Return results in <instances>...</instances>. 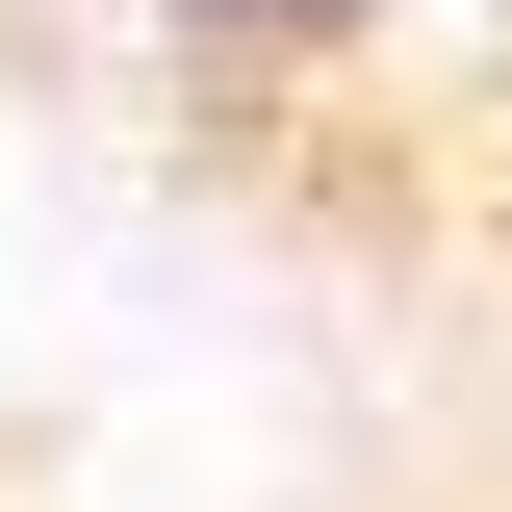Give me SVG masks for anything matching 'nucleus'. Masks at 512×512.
<instances>
[{
    "mask_svg": "<svg viewBox=\"0 0 512 512\" xmlns=\"http://www.w3.org/2000/svg\"><path fill=\"white\" fill-rule=\"evenodd\" d=\"M180 26H205V52H256V77H308V52H359L384 0H180Z\"/></svg>",
    "mask_w": 512,
    "mask_h": 512,
    "instance_id": "1",
    "label": "nucleus"
}]
</instances>
